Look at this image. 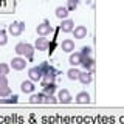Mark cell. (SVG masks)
Wrapping results in <instances>:
<instances>
[{"label":"cell","instance_id":"cell-1","mask_svg":"<svg viewBox=\"0 0 124 124\" xmlns=\"http://www.w3.org/2000/svg\"><path fill=\"white\" fill-rule=\"evenodd\" d=\"M48 62H42L40 65H37V67H31L28 70V76H30V81H33V82H37V81H42V78H44V73L45 70L48 68Z\"/></svg>","mask_w":124,"mask_h":124},{"label":"cell","instance_id":"cell-2","mask_svg":"<svg viewBox=\"0 0 124 124\" xmlns=\"http://www.w3.org/2000/svg\"><path fill=\"white\" fill-rule=\"evenodd\" d=\"M16 53L19 54V56H25L31 59L34 54V46L31 44H25V42H19L17 45H16Z\"/></svg>","mask_w":124,"mask_h":124},{"label":"cell","instance_id":"cell-3","mask_svg":"<svg viewBox=\"0 0 124 124\" xmlns=\"http://www.w3.org/2000/svg\"><path fill=\"white\" fill-rule=\"evenodd\" d=\"M57 75H59V71H57L56 68L53 67V65H48V68L45 70V73H44V78H42V85H46V84H53L54 81H56V78Z\"/></svg>","mask_w":124,"mask_h":124},{"label":"cell","instance_id":"cell-4","mask_svg":"<svg viewBox=\"0 0 124 124\" xmlns=\"http://www.w3.org/2000/svg\"><path fill=\"white\" fill-rule=\"evenodd\" d=\"M23 30H25V23L23 22H13L8 26V31H9V34H13V36H20L23 33Z\"/></svg>","mask_w":124,"mask_h":124},{"label":"cell","instance_id":"cell-5","mask_svg":"<svg viewBox=\"0 0 124 124\" xmlns=\"http://www.w3.org/2000/svg\"><path fill=\"white\" fill-rule=\"evenodd\" d=\"M51 25H50V22L48 20H45V22H42L40 25H37V28H36V31H37V34L40 37H45V36H48L50 33H51Z\"/></svg>","mask_w":124,"mask_h":124},{"label":"cell","instance_id":"cell-6","mask_svg":"<svg viewBox=\"0 0 124 124\" xmlns=\"http://www.w3.org/2000/svg\"><path fill=\"white\" fill-rule=\"evenodd\" d=\"M48 45H50V42H48L46 37H37L36 44H34V48H37L39 51H45V50L48 48Z\"/></svg>","mask_w":124,"mask_h":124},{"label":"cell","instance_id":"cell-7","mask_svg":"<svg viewBox=\"0 0 124 124\" xmlns=\"http://www.w3.org/2000/svg\"><path fill=\"white\" fill-rule=\"evenodd\" d=\"M9 67H13L14 70H23V68L26 67V62H25L23 57H13Z\"/></svg>","mask_w":124,"mask_h":124},{"label":"cell","instance_id":"cell-8","mask_svg":"<svg viewBox=\"0 0 124 124\" xmlns=\"http://www.w3.org/2000/svg\"><path fill=\"white\" fill-rule=\"evenodd\" d=\"M57 99H59V102L62 104H68V102H71V95H70V92L68 90H65V88H62V90L59 92V96H57Z\"/></svg>","mask_w":124,"mask_h":124},{"label":"cell","instance_id":"cell-9","mask_svg":"<svg viewBox=\"0 0 124 124\" xmlns=\"http://www.w3.org/2000/svg\"><path fill=\"white\" fill-rule=\"evenodd\" d=\"M82 54H81V51H78V53H71L70 54V59H68V62L73 65V67H76V65H81L82 64Z\"/></svg>","mask_w":124,"mask_h":124},{"label":"cell","instance_id":"cell-10","mask_svg":"<svg viewBox=\"0 0 124 124\" xmlns=\"http://www.w3.org/2000/svg\"><path fill=\"white\" fill-rule=\"evenodd\" d=\"M61 30H62V33H71V31L75 30V22L70 20V19H65V20H62Z\"/></svg>","mask_w":124,"mask_h":124},{"label":"cell","instance_id":"cell-11","mask_svg":"<svg viewBox=\"0 0 124 124\" xmlns=\"http://www.w3.org/2000/svg\"><path fill=\"white\" fill-rule=\"evenodd\" d=\"M75 101L78 104H88V102H90V95H88L87 92H79L76 95Z\"/></svg>","mask_w":124,"mask_h":124},{"label":"cell","instance_id":"cell-12","mask_svg":"<svg viewBox=\"0 0 124 124\" xmlns=\"http://www.w3.org/2000/svg\"><path fill=\"white\" fill-rule=\"evenodd\" d=\"M61 48H62V51H65V53H71L73 50H75V42H73L71 39H65V40H62Z\"/></svg>","mask_w":124,"mask_h":124},{"label":"cell","instance_id":"cell-13","mask_svg":"<svg viewBox=\"0 0 124 124\" xmlns=\"http://www.w3.org/2000/svg\"><path fill=\"white\" fill-rule=\"evenodd\" d=\"M73 34H75L76 39H84V37H87V28L84 25H79L73 30Z\"/></svg>","mask_w":124,"mask_h":124},{"label":"cell","instance_id":"cell-14","mask_svg":"<svg viewBox=\"0 0 124 124\" xmlns=\"http://www.w3.org/2000/svg\"><path fill=\"white\" fill-rule=\"evenodd\" d=\"M81 65L85 68V71H93L95 70V61H93V57H84Z\"/></svg>","mask_w":124,"mask_h":124},{"label":"cell","instance_id":"cell-15","mask_svg":"<svg viewBox=\"0 0 124 124\" xmlns=\"http://www.w3.org/2000/svg\"><path fill=\"white\" fill-rule=\"evenodd\" d=\"M68 8L67 6H57L56 8V17L57 19H62V20H65V19L68 17Z\"/></svg>","mask_w":124,"mask_h":124},{"label":"cell","instance_id":"cell-16","mask_svg":"<svg viewBox=\"0 0 124 124\" xmlns=\"http://www.w3.org/2000/svg\"><path fill=\"white\" fill-rule=\"evenodd\" d=\"M20 90L23 93H33L34 92V84L33 81H23V82L20 84Z\"/></svg>","mask_w":124,"mask_h":124},{"label":"cell","instance_id":"cell-17","mask_svg":"<svg viewBox=\"0 0 124 124\" xmlns=\"http://www.w3.org/2000/svg\"><path fill=\"white\" fill-rule=\"evenodd\" d=\"M92 79H93V75H92V71H84V73H81V76H79V81H81V84H84V85L90 84V82H92Z\"/></svg>","mask_w":124,"mask_h":124},{"label":"cell","instance_id":"cell-18","mask_svg":"<svg viewBox=\"0 0 124 124\" xmlns=\"http://www.w3.org/2000/svg\"><path fill=\"white\" fill-rule=\"evenodd\" d=\"M45 99H46V95H45V93H37V95H31L30 102H33V104H40V102H44Z\"/></svg>","mask_w":124,"mask_h":124},{"label":"cell","instance_id":"cell-19","mask_svg":"<svg viewBox=\"0 0 124 124\" xmlns=\"http://www.w3.org/2000/svg\"><path fill=\"white\" fill-rule=\"evenodd\" d=\"M42 87H44V92L42 93H45L46 96H51L54 92H56V84H46V85H42Z\"/></svg>","mask_w":124,"mask_h":124},{"label":"cell","instance_id":"cell-20","mask_svg":"<svg viewBox=\"0 0 124 124\" xmlns=\"http://www.w3.org/2000/svg\"><path fill=\"white\" fill-rule=\"evenodd\" d=\"M67 75H68V78H70V79H71V81H79L81 71H79V70H78V68L75 67V68H70Z\"/></svg>","mask_w":124,"mask_h":124},{"label":"cell","instance_id":"cell-21","mask_svg":"<svg viewBox=\"0 0 124 124\" xmlns=\"http://www.w3.org/2000/svg\"><path fill=\"white\" fill-rule=\"evenodd\" d=\"M78 3H79V0H67V8L68 11H75L78 8Z\"/></svg>","mask_w":124,"mask_h":124},{"label":"cell","instance_id":"cell-22","mask_svg":"<svg viewBox=\"0 0 124 124\" xmlns=\"http://www.w3.org/2000/svg\"><path fill=\"white\" fill-rule=\"evenodd\" d=\"M81 54H82V57H92V48L90 46H82L81 48Z\"/></svg>","mask_w":124,"mask_h":124},{"label":"cell","instance_id":"cell-23","mask_svg":"<svg viewBox=\"0 0 124 124\" xmlns=\"http://www.w3.org/2000/svg\"><path fill=\"white\" fill-rule=\"evenodd\" d=\"M8 42V34L5 30H0V45H6Z\"/></svg>","mask_w":124,"mask_h":124},{"label":"cell","instance_id":"cell-24","mask_svg":"<svg viewBox=\"0 0 124 124\" xmlns=\"http://www.w3.org/2000/svg\"><path fill=\"white\" fill-rule=\"evenodd\" d=\"M8 73H9V65L0 64V76H6Z\"/></svg>","mask_w":124,"mask_h":124},{"label":"cell","instance_id":"cell-25","mask_svg":"<svg viewBox=\"0 0 124 124\" xmlns=\"http://www.w3.org/2000/svg\"><path fill=\"white\" fill-rule=\"evenodd\" d=\"M9 93H11V88L8 87H0V98H5V96H9Z\"/></svg>","mask_w":124,"mask_h":124},{"label":"cell","instance_id":"cell-26","mask_svg":"<svg viewBox=\"0 0 124 124\" xmlns=\"http://www.w3.org/2000/svg\"><path fill=\"white\" fill-rule=\"evenodd\" d=\"M17 99H19V96H17V95H13V98H11V99H0V102H6V104H16V102H17Z\"/></svg>","mask_w":124,"mask_h":124},{"label":"cell","instance_id":"cell-27","mask_svg":"<svg viewBox=\"0 0 124 124\" xmlns=\"http://www.w3.org/2000/svg\"><path fill=\"white\" fill-rule=\"evenodd\" d=\"M45 102H51V104H54V102H59V99H56V98H54V96L51 95V96H46V99H45Z\"/></svg>","mask_w":124,"mask_h":124},{"label":"cell","instance_id":"cell-28","mask_svg":"<svg viewBox=\"0 0 124 124\" xmlns=\"http://www.w3.org/2000/svg\"><path fill=\"white\" fill-rule=\"evenodd\" d=\"M6 85H8L6 76H0V87H6Z\"/></svg>","mask_w":124,"mask_h":124}]
</instances>
